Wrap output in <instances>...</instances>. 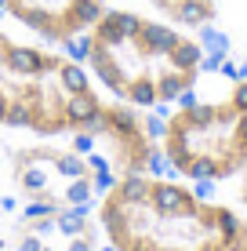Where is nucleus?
Wrapping results in <instances>:
<instances>
[{"mask_svg": "<svg viewBox=\"0 0 247 251\" xmlns=\"http://www.w3.org/2000/svg\"><path fill=\"white\" fill-rule=\"evenodd\" d=\"M7 244L11 251H106L95 211H22Z\"/></svg>", "mask_w": 247, "mask_h": 251, "instance_id": "8", "label": "nucleus"}, {"mask_svg": "<svg viewBox=\"0 0 247 251\" xmlns=\"http://www.w3.org/2000/svg\"><path fill=\"white\" fill-rule=\"evenodd\" d=\"M0 182L22 211H91L113 178L84 138H7Z\"/></svg>", "mask_w": 247, "mask_h": 251, "instance_id": "5", "label": "nucleus"}, {"mask_svg": "<svg viewBox=\"0 0 247 251\" xmlns=\"http://www.w3.org/2000/svg\"><path fill=\"white\" fill-rule=\"evenodd\" d=\"M236 251H247V219H244V229H240V244H236Z\"/></svg>", "mask_w": 247, "mask_h": 251, "instance_id": "10", "label": "nucleus"}, {"mask_svg": "<svg viewBox=\"0 0 247 251\" xmlns=\"http://www.w3.org/2000/svg\"><path fill=\"white\" fill-rule=\"evenodd\" d=\"M160 168L193 186H229L247 171V73L222 91L200 88L157 113Z\"/></svg>", "mask_w": 247, "mask_h": 251, "instance_id": "4", "label": "nucleus"}, {"mask_svg": "<svg viewBox=\"0 0 247 251\" xmlns=\"http://www.w3.org/2000/svg\"><path fill=\"white\" fill-rule=\"evenodd\" d=\"M102 102L76 51L33 40L0 19V135L88 138Z\"/></svg>", "mask_w": 247, "mask_h": 251, "instance_id": "3", "label": "nucleus"}, {"mask_svg": "<svg viewBox=\"0 0 247 251\" xmlns=\"http://www.w3.org/2000/svg\"><path fill=\"white\" fill-rule=\"evenodd\" d=\"M113 0H0V19L33 40L76 51L80 37Z\"/></svg>", "mask_w": 247, "mask_h": 251, "instance_id": "7", "label": "nucleus"}, {"mask_svg": "<svg viewBox=\"0 0 247 251\" xmlns=\"http://www.w3.org/2000/svg\"><path fill=\"white\" fill-rule=\"evenodd\" d=\"M135 4L193 33H211L222 11V0H135Z\"/></svg>", "mask_w": 247, "mask_h": 251, "instance_id": "9", "label": "nucleus"}, {"mask_svg": "<svg viewBox=\"0 0 247 251\" xmlns=\"http://www.w3.org/2000/svg\"><path fill=\"white\" fill-rule=\"evenodd\" d=\"M91 211L106 251H236L247 219L164 168L113 178Z\"/></svg>", "mask_w": 247, "mask_h": 251, "instance_id": "2", "label": "nucleus"}, {"mask_svg": "<svg viewBox=\"0 0 247 251\" xmlns=\"http://www.w3.org/2000/svg\"><path fill=\"white\" fill-rule=\"evenodd\" d=\"M76 58L106 99L164 113L211 73L203 33L160 19L135 0H113L76 44Z\"/></svg>", "mask_w": 247, "mask_h": 251, "instance_id": "1", "label": "nucleus"}, {"mask_svg": "<svg viewBox=\"0 0 247 251\" xmlns=\"http://www.w3.org/2000/svg\"><path fill=\"white\" fill-rule=\"evenodd\" d=\"M84 142L106 164L109 178L160 171V120L149 109L106 99L98 109L95 127H91V135Z\"/></svg>", "mask_w": 247, "mask_h": 251, "instance_id": "6", "label": "nucleus"}]
</instances>
